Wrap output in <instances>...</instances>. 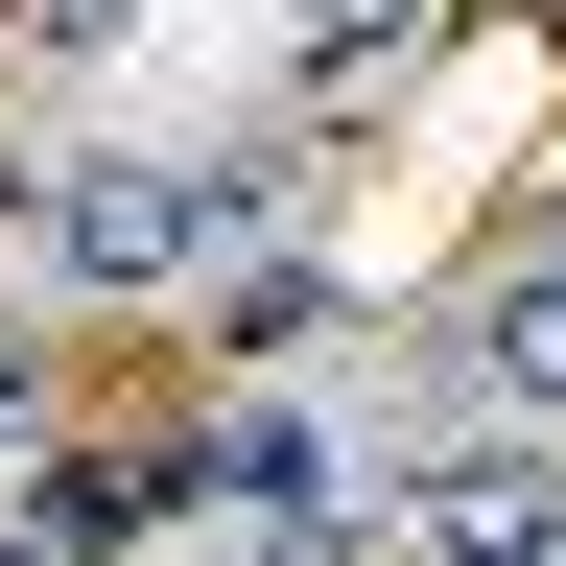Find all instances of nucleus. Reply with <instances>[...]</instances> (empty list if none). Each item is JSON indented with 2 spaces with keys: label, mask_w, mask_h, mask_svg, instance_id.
I'll return each instance as SVG.
<instances>
[{
  "label": "nucleus",
  "mask_w": 566,
  "mask_h": 566,
  "mask_svg": "<svg viewBox=\"0 0 566 566\" xmlns=\"http://www.w3.org/2000/svg\"><path fill=\"white\" fill-rule=\"evenodd\" d=\"M260 189H283L260 142H95V166L24 189V237H48L71 307H166V283H212V237H237Z\"/></svg>",
  "instance_id": "obj_1"
},
{
  "label": "nucleus",
  "mask_w": 566,
  "mask_h": 566,
  "mask_svg": "<svg viewBox=\"0 0 566 566\" xmlns=\"http://www.w3.org/2000/svg\"><path fill=\"white\" fill-rule=\"evenodd\" d=\"M401 543L424 566H566V449H520V424H495V449H424L401 472Z\"/></svg>",
  "instance_id": "obj_2"
},
{
  "label": "nucleus",
  "mask_w": 566,
  "mask_h": 566,
  "mask_svg": "<svg viewBox=\"0 0 566 566\" xmlns=\"http://www.w3.org/2000/svg\"><path fill=\"white\" fill-rule=\"evenodd\" d=\"M472 378L520 401V424H566V212H543V260H520V283L472 307Z\"/></svg>",
  "instance_id": "obj_3"
},
{
  "label": "nucleus",
  "mask_w": 566,
  "mask_h": 566,
  "mask_svg": "<svg viewBox=\"0 0 566 566\" xmlns=\"http://www.w3.org/2000/svg\"><path fill=\"white\" fill-rule=\"evenodd\" d=\"M401 24H424V0H307V71H378Z\"/></svg>",
  "instance_id": "obj_4"
},
{
  "label": "nucleus",
  "mask_w": 566,
  "mask_h": 566,
  "mask_svg": "<svg viewBox=\"0 0 566 566\" xmlns=\"http://www.w3.org/2000/svg\"><path fill=\"white\" fill-rule=\"evenodd\" d=\"M142 0H0V48H118Z\"/></svg>",
  "instance_id": "obj_5"
}]
</instances>
